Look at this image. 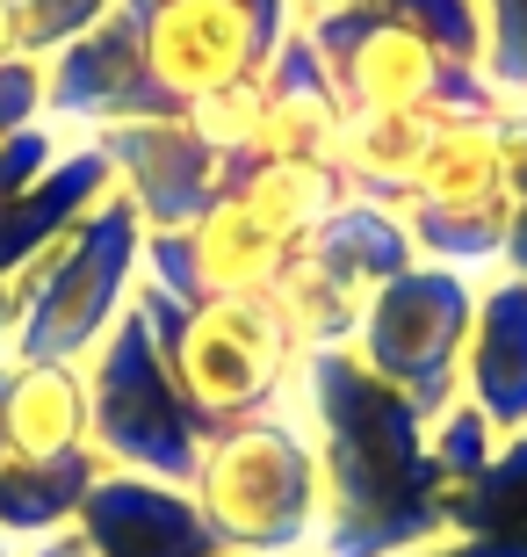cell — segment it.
<instances>
[{"instance_id": "1", "label": "cell", "mask_w": 527, "mask_h": 557, "mask_svg": "<svg viewBox=\"0 0 527 557\" xmlns=\"http://www.w3.org/2000/svg\"><path fill=\"white\" fill-rule=\"evenodd\" d=\"M289 413L304 420L325 485L311 557H412L448 536L455 478L434 456V420L390 392L354 348L304 355Z\"/></svg>"}, {"instance_id": "2", "label": "cell", "mask_w": 527, "mask_h": 557, "mask_svg": "<svg viewBox=\"0 0 527 557\" xmlns=\"http://www.w3.org/2000/svg\"><path fill=\"white\" fill-rule=\"evenodd\" d=\"M145 283V218L109 188L73 232L22 261L0 297L15 319V362H87Z\"/></svg>"}, {"instance_id": "3", "label": "cell", "mask_w": 527, "mask_h": 557, "mask_svg": "<svg viewBox=\"0 0 527 557\" xmlns=\"http://www.w3.org/2000/svg\"><path fill=\"white\" fill-rule=\"evenodd\" d=\"M188 499L224 557H311L325 521L318 449L297 413H261L210 434Z\"/></svg>"}, {"instance_id": "4", "label": "cell", "mask_w": 527, "mask_h": 557, "mask_svg": "<svg viewBox=\"0 0 527 557\" xmlns=\"http://www.w3.org/2000/svg\"><path fill=\"white\" fill-rule=\"evenodd\" d=\"M138 311L160 341L181 398L203 413V428H239L261 413H289L304 355L275 326L267 297H217V305H174L166 289L138 283Z\"/></svg>"}, {"instance_id": "5", "label": "cell", "mask_w": 527, "mask_h": 557, "mask_svg": "<svg viewBox=\"0 0 527 557\" xmlns=\"http://www.w3.org/2000/svg\"><path fill=\"white\" fill-rule=\"evenodd\" d=\"M80 370H87V413H95V434H87V442H95V456H102L109 471L188 485L196 463H203V449H210V428L181 398L160 341L145 326L138 297H130V311L109 326V341L87 355Z\"/></svg>"}, {"instance_id": "6", "label": "cell", "mask_w": 527, "mask_h": 557, "mask_svg": "<svg viewBox=\"0 0 527 557\" xmlns=\"http://www.w3.org/2000/svg\"><path fill=\"white\" fill-rule=\"evenodd\" d=\"M304 37L347 116H499L506 109L477 65L441 59L398 15H384L376 0L311 15Z\"/></svg>"}, {"instance_id": "7", "label": "cell", "mask_w": 527, "mask_h": 557, "mask_svg": "<svg viewBox=\"0 0 527 557\" xmlns=\"http://www.w3.org/2000/svg\"><path fill=\"white\" fill-rule=\"evenodd\" d=\"M469 311H477V275L441 269V261H412L398 283H384L368 297L362 326H354V355L398 398H412L426 420H441L463 398Z\"/></svg>"}, {"instance_id": "8", "label": "cell", "mask_w": 527, "mask_h": 557, "mask_svg": "<svg viewBox=\"0 0 527 557\" xmlns=\"http://www.w3.org/2000/svg\"><path fill=\"white\" fill-rule=\"evenodd\" d=\"M145 37V59L174 102H196L210 87L253 81L297 29L289 0H116Z\"/></svg>"}, {"instance_id": "9", "label": "cell", "mask_w": 527, "mask_h": 557, "mask_svg": "<svg viewBox=\"0 0 527 557\" xmlns=\"http://www.w3.org/2000/svg\"><path fill=\"white\" fill-rule=\"evenodd\" d=\"M145 116H181V102L160 87L130 15L109 0L95 29H80L59 59H43V124H59L65 138H95L109 124H145Z\"/></svg>"}, {"instance_id": "10", "label": "cell", "mask_w": 527, "mask_h": 557, "mask_svg": "<svg viewBox=\"0 0 527 557\" xmlns=\"http://www.w3.org/2000/svg\"><path fill=\"white\" fill-rule=\"evenodd\" d=\"M283 239H267L231 196L181 232H145V283L166 289L174 305H217V297H267L289 269Z\"/></svg>"}, {"instance_id": "11", "label": "cell", "mask_w": 527, "mask_h": 557, "mask_svg": "<svg viewBox=\"0 0 527 557\" xmlns=\"http://www.w3.org/2000/svg\"><path fill=\"white\" fill-rule=\"evenodd\" d=\"M116 196L145 218V232H181L224 196V160L196 138L188 116H145V124L95 131Z\"/></svg>"}, {"instance_id": "12", "label": "cell", "mask_w": 527, "mask_h": 557, "mask_svg": "<svg viewBox=\"0 0 527 557\" xmlns=\"http://www.w3.org/2000/svg\"><path fill=\"white\" fill-rule=\"evenodd\" d=\"M73 529L95 557H224L203 515H196L188 485H160V478L109 471V463Z\"/></svg>"}, {"instance_id": "13", "label": "cell", "mask_w": 527, "mask_h": 557, "mask_svg": "<svg viewBox=\"0 0 527 557\" xmlns=\"http://www.w3.org/2000/svg\"><path fill=\"white\" fill-rule=\"evenodd\" d=\"M463 406L491 420V434H527V283L520 275H491L477 283L463 341Z\"/></svg>"}, {"instance_id": "14", "label": "cell", "mask_w": 527, "mask_h": 557, "mask_svg": "<svg viewBox=\"0 0 527 557\" xmlns=\"http://www.w3.org/2000/svg\"><path fill=\"white\" fill-rule=\"evenodd\" d=\"M347 131V109L325 81L318 51H311L304 22L283 37V51L267 59V124L253 160H332V145Z\"/></svg>"}, {"instance_id": "15", "label": "cell", "mask_w": 527, "mask_h": 557, "mask_svg": "<svg viewBox=\"0 0 527 557\" xmlns=\"http://www.w3.org/2000/svg\"><path fill=\"white\" fill-rule=\"evenodd\" d=\"M109 188H116V174H109L102 145H95V138H73L59 152V166H51L37 188H22V196H8V203H0V283H8L22 261H37L59 232L80 225V218L102 203Z\"/></svg>"}, {"instance_id": "16", "label": "cell", "mask_w": 527, "mask_h": 557, "mask_svg": "<svg viewBox=\"0 0 527 557\" xmlns=\"http://www.w3.org/2000/svg\"><path fill=\"white\" fill-rule=\"evenodd\" d=\"M87 413V370L80 362H8L0 392V449L8 456H73L95 449Z\"/></svg>"}, {"instance_id": "17", "label": "cell", "mask_w": 527, "mask_h": 557, "mask_svg": "<svg viewBox=\"0 0 527 557\" xmlns=\"http://www.w3.org/2000/svg\"><path fill=\"white\" fill-rule=\"evenodd\" d=\"M224 196L283 247H304L311 232L354 196L332 160H246L224 174Z\"/></svg>"}, {"instance_id": "18", "label": "cell", "mask_w": 527, "mask_h": 557, "mask_svg": "<svg viewBox=\"0 0 527 557\" xmlns=\"http://www.w3.org/2000/svg\"><path fill=\"white\" fill-rule=\"evenodd\" d=\"M102 478V456L73 449V456H0V536L29 550L43 536H65L80 521L87 493Z\"/></svg>"}, {"instance_id": "19", "label": "cell", "mask_w": 527, "mask_h": 557, "mask_svg": "<svg viewBox=\"0 0 527 557\" xmlns=\"http://www.w3.org/2000/svg\"><path fill=\"white\" fill-rule=\"evenodd\" d=\"M304 253L325 261V269L340 275L347 289H362V297H376L384 283H398V275L419 261L405 218H398L390 203H368V196H347V203L304 239Z\"/></svg>"}, {"instance_id": "20", "label": "cell", "mask_w": 527, "mask_h": 557, "mask_svg": "<svg viewBox=\"0 0 527 557\" xmlns=\"http://www.w3.org/2000/svg\"><path fill=\"white\" fill-rule=\"evenodd\" d=\"M267 311H275V326L289 333L297 355H325V348H354V326H362L368 297L347 289L325 261H311V253L297 247L289 269H283V283L267 289Z\"/></svg>"}, {"instance_id": "21", "label": "cell", "mask_w": 527, "mask_h": 557, "mask_svg": "<svg viewBox=\"0 0 527 557\" xmlns=\"http://www.w3.org/2000/svg\"><path fill=\"white\" fill-rule=\"evenodd\" d=\"M434 131H441V116H347L340 145H332V166L347 174L354 196L398 203L412 188V174H419Z\"/></svg>"}, {"instance_id": "22", "label": "cell", "mask_w": 527, "mask_h": 557, "mask_svg": "<svg viewBox=\"0 0 527 557\" xmlns=\"http://www.w3.org/2000/svg\"><path fill=\"white\" fill-rule=\"evenodd\" d=\"M448 536H477L499 557H527V434H506L485 471L455 485Z\"/></svg>"}, {"instance_id": "23", "label": "cell", "mask_w": 527, "mask_h": 557, "mask_svg": "<svg viewBox=\"0 0 527 557\" xmlns=\"http://www.w3.org/2000/svg\"><path fill=\"white\" fill-rule=\"evenodd\" d=\"M188 124H196V138L210 145L224 160V174L231 166H246L253 152H261V124H267V73H253V81H231V87H210V95H196V102L181 109Z\"/></svg>"}, {"instance_id": "24", "label": "cell", "mask_w": 527, "mask_h": 557, "mask_svg": "<svg viewBox=\"0 0 527 557\" xmlns=\"http://www.w3.org/2000/svg\"><path fill=\"white\" fill-rule=\"evenodd\" d=\"M384 15H398L419 44H434L441 59L477 65L485 59V8L477 0H376Z\"/></svg>"}, {"instance_id": "25", "label": "cell", "mask_w": 527, "mask_h": 557, "mask_svg": "<svg viewBox=\"0 0 527 557\" xmlns=\"http://www.w3.org/2000/svg\"><path fill=\"white\" fill-rule=\"evenodd\" d=\"M485 8V59L477 73L499 102H527V0H477Z\"/></svg>"}, {"instance_id": "26", "label": "cell", "mask_w": 527, "mask_h": 557, "mask_svg": "<svg viewBox=\"0 0 527 557\" xmlns=\"http://www.w3.org/2000/svg\"><path fill=\"white\" fill-rule=\"evenodd\" d=\"M109 15V0H15V51L22 59H59L65 44L95 29Z\"/></svg>"}, {"instance_id": "27", "label": "cell", "mask_w": 527, "mask_h": 557, "mask_svg": "<svg viewBox=\"0 0 527 557\" xmlns=\"http://www.w3.org/2000/svg\"><path fill=\"white\" fill-rule=\"evenodd\" d=\"M434 456H441V471L463 485V478H477L491 456H499V434H491V420L477 413V406H463V398H455V406L434 420Z\"/></svg>"}, {"instance_id": "28", "label": "cell", "mask_w": 527, "mask_h": 557, "mask_svg": "<svg viewBox=\"0 0 527 557\" xmlns=\"http://www.w3.org/2000/svg\"><path fill=\"white\" fill-rule=\"evenodd\" d=\"M65 131L59 124H29V131H8L0 138V203L8 196H22V188H37L51 166H59V152H65Z\"/></svg>"}, {"instance_id": "29", "label": "cell", "mask_w": 527, "mask_h": 557, "mask_svg": "<svg viewBox=\"0 0 527 557\" xmlns=\"http://www.w3.org/2000/svg\"><path fill=\"white\" fill-rule=\"evenodd\" d=\"M43 124V65L37 59H0V138Z\"/></svg>"}, {"instance_id": "30", "label": "cell", "mask_w": 527, "mask_h": 557, "mask_svg": "<svg viewBox=\"0 0 527 557\" xmlns=\"http://www.w3.org/2000/svg\"><path fill=\"white\" fill-rule=\"evenodd\" d=\"M499 152H506L513 203H527V102H506V109H499Z\"/></svg>"}, {"instance_id": "31", "label": "cell", "mask_w": 527, "mask_h": 557, "mask_svg": "<svg viewBox=\"0 0 527 557\" xmlns=\"http://www.w3.org/2000/svg\"><path fill=\"white\" fill-rule=\"evenodd\" d=\"M499 275H520V283H527V203H513L506 247H499Z\"/></svg>"}, {"instance_id": "32", "label": "cell", "mask_w": 527, "mask_h": 557, "mask_svg": "<svg viewBox=\"0 0 527 557\" xmlns=\"http://www.w3.org/2000/svg\"><path fill=\"white\" fill-rule=\"evenodd\" d=\"M15 557H95L80 543V529H65V536H43V543H29V550H15Z\"/></svg>"}, {"instance_id": "33", "label": "cell", "mask_w": 527, "mask_h": 557, "mask_svg": "<svg viewBox=\"0 0 527 557\" xmlns=\"http://www.w3.org/2000/svg\"><path fill=\"white\" fill-rule=\"evenodd\" d=\"M412 557H499V550H485L477 536H441V543H426V550H412Z\"/></svg>"}, {"instance_id": "34", "label": "cell", "mask_w": 527, "mask_h": 557, "mask_svg": "<svg viewBox=\"0 0 527 557\" xmlns=\"http://www.w3.org/2000/svg\"><path fill=\"white\" fill-rule=\"evenodd\" d=\"M0 59H22L15 51V0H0Z\"/></svg>"}, {"instance_id": "35", "label": "cell", "mask_w": 527, "mask_h": 557, "mask_svg": "<svg viewBox=\"0 0 527 557\" xmlns=\"http://www.w3.org/2000/svg\"><path fill=\"white\" fill-rule=\"evenodd\" d=\"M297 8V22H311V15H332V8H362V0H289Z\"/></svg>"}, {"instance_id": "36", "label": "cell", "mask_w": 527, "mask_h": 557, "mask_svg": "<svg viewBox=\"0 0 527 557\" xmlns=\"http://www.w3.org/2000/svg\"><path fill=\"white\" fill-rule=\"evenodd\" d=\"M0 362H15V319H8V297H0Z\"/></svg>"}, {"instance_id": "37", "label": "cell", "mask_w": 527, "mask_h": 557, "mask_svg": "<svg viewBox=\"0 0 527 557\" xmlns=\"http://www.w3.org/2000/svg\"><path fill=\"white\" fill-rule=\"evenodd\" d=\"M0 392H8V362H0ZM0 456H8V449H0Z\"/></svg>"}, {"instance_id": "38", "label": "cell", "mask_w": 527, "mask_h": 557, "mask_svg": "<svg viewBox=\"0 0 527 557\" xmlns=\"http://www.w3.org/2000/svg\"><path fill=\"white\" fill-rule=\"evenodd\" d=\"M0 557H15V543H8V536H0Z\"/></svg>"}]
</instances>
